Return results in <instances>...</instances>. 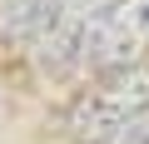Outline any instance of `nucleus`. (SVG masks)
Instances as JSON below:
<instances>
[{"mask_svg":"<svg viewBox=\"0 0 149 144\" xmlns=\"http://www.w3.org/2000/svg\"><path fill=\"white\" fill-rule=\"evenodd\" d=\"M74 50L90 70H104V75L139 65L149 55V0H114L100 15H90Z\"/></svg>","mask_w":149,"mask_h":144,"instance_id":"f257e3e1","label":"nucleus"},{"mask_svg":"<svg viewBox=\"0 0 149 144\" xmlns=\"http://www.w3.org/2000/svg\"><path fill=\"white\" fill-rule=\"evenodd\" d=\"M149 109V65H129V70H109L104 85L85 90L70 109V129L80 134H114L124 124H134Z\"/></svg>","mask_w":149,"mask_h":144,"instance_id":"f03ea898","label":"nucleus"}]
</instances>
